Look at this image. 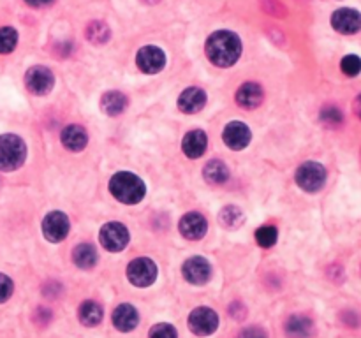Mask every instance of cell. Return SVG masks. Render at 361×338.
<instances>
[{
	"mask_svg": "<svg viewBox=\"0 0 361 338\" xmlns=\"http://www.w3.org/2000/svg\"><path fill=\"white\" fill-rule=\"evenodd\" d=\"M207 57L217 67H231L242 55V41L231 30H217L207 39Z\"/></svg>",
	"mask_w": 361,
	"mask_h": 338,
	"instance_id": "cell-1",
	"label": "cell"
},
{
	"mask_svg": "<svg viewBox=\"0 0 361 338\" xmlns=\"http://www.w3.org/2000/svg\"><path fill=\"white\" fill-rule=\"evenodd\" d=\"M110 192L117 201L124 203V205H136L145 198L147 187L136 175L122 171V173L113 175L110 180Z\"/></svg>",
	"mask_w": 361,
	"mask_h": 338,
	"instance_id": "cell-2",
	"label": "cell"
},
{
	"mask_svg": "<svg viewBox=\"0 0 361 338\" xmlns=\"http://www.w3.org/2000/svg\"><path fill=\"white\" fill-rule=\"evenodd\" d=\"M27 145L16 134L0 136V171H15L25 162Z\"/></svg>",
	"mask_w": 361,
	"mask_h": 338,
	"instance_id": "cell-3",
	"label": "cell"
},
{
	"mask_svg": "<svg viewBox=\"0 0 361 338\" xmlns=\"http://www.w3.org/2000/svg\"><path fill=\"white\" fill-rule=\"evenodd\" d=\"M296 184L305 192H317L326 182V169L319 162H303L296 171Z\"/></svg>",
	"mask_w": 361,
	"mask_h": 338,
	"instance_id": "cell-4",
	"label": "cell"
},
{
	"mask_svg": "<svg viewBox=\"0 0 361 338\" xmlns=\"http://www.w3.org/2000/svg\"><path fill=\"white\" fill-rule=\"evenodd\" d=\"M127 277H129L133 286L148 287L157 279V266H155L152 259L138 258L131 261V265L127 266Z\"/></svg>",
	"mask_w": 361,
	"mask_h": 338,
	"instance_id": "cell-5",
	"label": "cell"
},
{
	"mask_svg": "<svg viewBox=\"0 0 361 338\" xmlns=\"http://www.w3.org/2000/svg\"><path fill=\"white\" fill-rule=\"evenodd\" d=\"M99 240L106 250H110V252H120L129 243V231L120 222H108L101 229Z\"/></svg>",
	"mask_w": 361,
	"mask_h": 338,
	"instance_id": "cell-6",
	"label": "cell"
},
{
	"mask_svg": "<svg viewBox=\"0 0 361 338\" xmlns=\"http://www.w3.org/2000/svg\"><path fill=\"white\" fill-rule=\"evenodd\" d=\"M25 84L27 89L36 96H45V94L52 92L53 84H55V76L45 66L30 67L25 74Z\"/></svg>",
	"mask_w": 361,
	"mask_h": 338,
	"instance_id": "cell-7",
	"label": "cell"
},
{
	"mask_svg": "<svg viewBox=\"0 0 361 338\" xmlns=\"http://www.w3.org/2000/svg\"><path fill=\"white\" fill-rule=\"evenodd\" d=\"M219 326V317L208 307H199V309L192 310V314L189 316V328L194 335L199 337H208V335L214 333Z\"/></svg>",
	"mask_w": 361,
	"mask_h": 338,
	"instance_id": "cell-8",
	"label": "cell"
},
{
	"mask_svg": "<svg viewBox=\"0 0 361 338\" xmlns=\"http://www.w3.org/2000/svg\"><path fill=\"white\" fill-rule=\"evenodd\" d=\"M136 64L145 74H157L166 66V53L157 46H145L138 52Z\"/></svg>",
	"mask_w": 361,
	"mask_h": 338,
	"instance_id": "cell-9",
	"label": "cell"
},
{
	"mask_svg": "<svg viewBox=\"0 0 361 338\" xmlns=\"http://www.w3.org/2000/svg\"><path fill=\"white\" fill-rule=\"evenodd\" d=\"M69 219L62 212H52L45 217L43 221V233H45L46 240L53 243H59L62 240H66V236L69 235Z\"/></svg>",
	"mask_w": 361,
	"mask_h": 338,
	"instance_id": "cell-10",
	"label": "cell"
},
{
	"mask_svg": "<svg viewBox=\"0 0 361 338\" xmlns=\"http://www.w3.org/2000/svg\"><path fill=\"white\" fill-rule=\"evenodd\" d=\"M332 27L344 36H353L361 30V15L356 9H337L332 16Z\"/></svg>",
	"mask_w": 361,
	"mask_h": 338,
	"instance_id": "cell-11",
	"label": "cell"
},
{
	"mask_svg": "<svg viewBox=\"0 0 361 338\" xmlns=\"http://www.w3.org/2000/svg\"><path fill=\"white\" fill-rule=\"evenodd\" d=\"M222 140L231 150H244L251 143L252 134L244 122H231V124L226 125L224 133H222Z\"/></svg>",
	"mask_w": 361,
	"mask_h": 338,
	"instance_id": "cell-12",
	"label": "cell"
},
{
	"mask_svg": "<svg viewBox=\"0 0 361 338\" xmlns=\"http://www.w3.org/2000/svg\"><path fill=\"white\" fill-rule=\"evenodd\" d=\"M182 272H184L185 280H189L191 284H196V286H201V284H207L208 279H210L212 266L205 258L196 256V258L187 259L184 263Z\"/></svg>",
	"mask_w": 361,
	"mask_h": 338,
	"instance_id": "cell-13",
	"label": "cell"
},
{
	"mask_svg": "<svg viewBox=\"0 0 361 338\" xmlns=\"http://www.w3.org/2000/svg\"><path fill=\"white\" fill-rule=\"evenodd\" d=\"M178 229H180L182 236H184L185 240H201L207 235L208 222L201 214L191 212V214H185L184 217H182Z\"/></svg>",
	"mask_w": 361,
	"mask_h": 338,
	"instance_id": "cell-14",
	"label": "cell"
},
{
	"mask_svg": "<svg viewBox=\"0 0 361 338\" xmlns=\"http://www.w3.org/2000/svg\"><path fill=\"white\" fill-rule=\"evenodd\" d=\"M205 104H207V94L201 89H196V87L184 90L180 94V99H178V108L187 115L198 113V111L203 110Z\"/></svg>",
	"mask_w": 361,
	"mask_h": 338,
	"instance_id": "cell-15",
	"label": "cell"
},
{
	"mask_svg": "<svg viewBox=\"0 0 361 338\" xmlns=\"http://www.w3.org/2000/svg\"><path fill=\"white\" fill-rule=\"evenodd\" d=\"M265 99V92L258 83H244L236 92V103L244 110H254Z\"/></svg>",
	"mask_w": 361,
	"mask_h": 338,
	"instance_id": "cell-16",
	"label": "cell"
},
{
	"mask_svg": "<svg viewBox=\"0 0 361 338\" xmlns=\"http://www.w3.org/2000/svg\"><path fill=\"white\" fill-rule=\"evenodd\" d=\"M62 145L71 152H82L83 148L89 143V134L83 129L82 125H67L66 129L62 131Z\"/></svg>",
	"mask_w": 361,
	"mask_h": 338,
	"instance_id": "cell-17",
	"label": "cell"
},
{
	"mask_svg": "<svg viewBox=\"0 0 361 338\" xmlns=\"http://www.w3.org/2000/svg\"><path fill=\"white\" fill-rule=\"evenodd\" d=\"M138 323H140L138 310L129 303L117 307V310L113 312V324L118 331H133Z\"/></svg>",
	"mask_w": 361,
	"mask_h": 338,
	"instance_id": "cell-18",
	"label": "cell"
},
{
	"mask_svg": "<svg viewBox=\"0 0 361 338\" xmlns=\"http://www.w3.org/2000/svg\"><path fill=\"white\" fill-rule=\"evenodd\" d=\"M208 145V138L203 131H191V133L185 134L184 143H182V148H184V154L187 155L189 159H198L205 154Z\"/></svg>",
	"mask_w": 361,
	"mask_h": 338,
	"instance_id": "cell-19",
	"label": "cell"
},
{
	"mask_svg": "<svg viewBox=\"0 0 361 338\" xmlns=\"http://www.w3.org/2000/svg\"><path fill=\"white\" fill-rule=\"evenodd\" d=\"M127 108V97L122 92H117V90H111L106 92L101 99V110L104 111L110 117H118L122 115Z\"/></svg>",
	"mask_w": 361,
	"mask_h": 338,
	"instance_id": "cell-20",
	"label": "cell"
},
{
	"mask_svg": "<svg viewBox=\"0 0 361 338\" xmlns=\"http://www.w3.org/2000/svg\"><path fill=\"white\" fill-rule=\"evenodd\" d=\"M97 250L90 243H82L73 250V261L78 268L90 270L97 265Z\"/></svg>",
	"mask_w": 361,
	"mask_h": 338,
	"instance_id": "cell-21",
	"label": "cell"
},
{
	"mask_svg": "<svg viewBox=\"0 0 361 338\" xmlns=\"http://www.w3.org/2000/svg\"><path fill=\"white\" fill-rule=\"evenodd\" d=\"M314 331V324L305 316H293L286 323V333L291 338H309Z\"/></svg>",
	"mask_w": 361,
	"mask_h": 338,
	"instance_id": "cell-22",
	"label": "cell"
},
{
	"mask_svg": "<svg viewBox=\"0 0 361 338\" xmlns=\"http://www.w3.org/2000/svg\"><path fill=\"white\" fill-rule=\"evenodd\" d=\"M203 177L208 184L221 185L229 178V169L224 162L210 161L203 169Z\"/></svg>",
	"mask_w": 361,
	"mask_h": 338,
	"instance_id": "cell-23",
	"label": "cell"
},
{
	"mask_svg": "<svg viewBox=\"0 0 361 338\" xmlns=\"http://www.w3.org/2000/svg\"><path fill=\"white\" fill-rule=\"evenodd\" d=\"M80 321H82L85 326H97V324L103 321V309H101L99 303L96 302H85L80 307Z\"/></svg>",
	"mask_w": 361,
	"mask_h": 338,
	"instance_id": "cell-24",
	"label": "cell"
},
{
	"mask_svg": "<svg viewBox=\"0 0 361 338\" xmlns=\"http://www.w3.org/2000/svg\"><path fill=\"white\" fill-rule=\"evenodd\" d=\"M244 212L240 208H236V206H224V208L221 210V215H219V222L228 229L240 228V226L244 224Z\"/></svg>",
	"mask_w": 361,
	"mask_h": 338,
	"instance_id": "cell-25",
	"label": "cell"
},
{
	"mask_svg": "<svg viewBox=\"0 0 361 338\" xmlns=\"http://www.w3.org/2000/svg\"><path fill=\"white\" fill-rule=\"evenodd\" d=\"M111 37L110 27L104 22H92L87 27V39L92 43V45H106Z\"/></svg>",
	"mask_w": 361,
	"mask_h": 338,
	"instance_id": "cell-26",
	"label": "cell"
},
{
	"mask_svg": "<svg viewBox=\"0 0 361 338\" xmlns=\"http://www.w3.org/2000/svg\"><path fill=\"white\" fill-rule=\"evenodd\" d=\"M18 45V32L13 27L0 29V53H11Z\"/></svg>",
	"mask_w": 361,
	"mask_h": 338,
	"instance_id": "cell-27",
	"label": "cell"
},
{
	"mask_svg": "<svg viewBox=\"0 0 361 338\" xmlns=\"http://www.w3.org/2000/svg\"><path fill=\"white\" fill-rule=\"evenodd\" d=\"M277 236H279V231H277L275 226H263L256 231V240L261 247L265 249H270L277 243Z\"/></svg>",
	"mask_w": 361,
	"mask_h": 338,
	"instance_id": "cell-28",
	"label": "cell"
},
{
	"mask_svg": "<svg viewBox=\"0 0 361 338\" xmlns=\"http://www.w3.org/2000/svg\"><path fill=\"white\" fill-rule=\"evenodd\" d=\"M321 122L328 127H339L344 122V113L337 106H326L321 110Z\"/></svg>",
	"mask_w": 361,
	"mask_h": 338,
	"instance_id": "cell-29",
	"label": "cell"
},
{
	"mask_svg": "<svg viewBox=\"0 0 361 338\" xmlns=\"http://www.w3.org/2000/svg\"><path fill=\"white\" fill-rule=\"evenodd\" d=\"M340 69L346 76H358L361 71V59L358 55H347L344 57L342 62H340Z\"/></svg>",
	"mask_w": 361,
	"mask_h": 338,
	"instance_id": "cell-30",
	"label": "cell"
},
{
	"mask_svg": "<svg viewBox=\"0 0 361 338\" xmlns=\"http://www.w3.org/2000/svg\"><path fill=\"white\" fill-rule=\"evenodd\" d=\"M148 338H178V335L171 324H157L150 330Z\"/></svg>",
	"mask_w": 361,
	"mask_h": 338,
	"instance_id": "cell-31",
	"label": "cell"
},
{
	"mask_svg": "<svg viewBox=\"0 0 361 338\" xmlns=\"http://www.w3.org/2000/svg\"><path fill=\"white\" fill-rule=\"evenodd\" d=\"M13 289H15L13 280L9 279L8 275H2V273H0V303L8 302V300L11 298Z\"/></svg>",
	"mask_w": 361,
	"mask_h": 338,
	"instance_id": "cell-32",
	"label": "cell"
},
{
	"mask_svg": "<svg viewBox=\"0 0 361 338\" xmlns=\"http://www.w3.org/2000/svg\"><path fill=\"white\" fill-rule=\"evenodd\" d=\"M238 338H266V331L263 330V328L251 326V328H245V330L240 333Z\"/></svg>",
	"mask_w": 361,
	"mask_h": 338,
	"instance_id": "cell-33",
	"label": "cell"
},
{
	"mask_svg": "<svg viewBox=\"0 0 361 338\" xmlns=\"http://www.w3.org/2000/svg\"><path fill=\"white\" fill-rule=\"evenodd\" d=\"M52 317H53V314L50 312L48 309H37L36 310V321L41 324V326H46V324L52 321Z\"/></svg>",
	"mask_w": 361,
	"mask_h": 338,
	"instance_id": "cell-34",
	"label": "cell"
},
{
	"mask_svg": "<svg viewBox=\"0 0 361 338\" xmlns=\"http://www.w3.org/2000/svg\"><path fill=\"white\" fill-rule=\"evenodd\" d=\"M229 314H231L236 321H242L247 316V310H245V307L242 305V303H233L231 309H229Z\"/></svg>",
	"mask_w": 361,
	"mask_h": 338,
	"instance_id": "cell-35",
	"label": "cell"
},
{
	"mask_svg": "<svg viewBox=\"0 0 361 338\" xmlns=\"http://www.w3.org/2000/svg\"><path fill=\"white\" fill-rule=\"evenodd\" d=\"M60 291H62V287H60L59 282H50L48 286L45 287V294L48 298H59Z\"/></svg>",
	"mask_w": 361,
	"mask_h": 338,
	"instance_id": "cell-36",
	"label": "cell"
},
{
	"mask_svg": "<svg viewBox=\"0 0 361 338\" xmlns=\"http://www.w3.org/2000/svg\"><path fill=\"white\" fill-rule=\"evenodd\" d=\"M25 2L29 6H32V8H43V6L52 4L53 0H25Z\"/></svg>",
	"mask_w": 361,
	"mask_h": 338,
	"instance_id": "cell-37",
	"label": "cell"
},
{
	"mask_svg": "<svg viewBox=\"0 0 361 338\" xmlns=\"http://www.w3.org/2000/svg\"><path fill=\"white\" fill-rule=\"evenodd\" d=\"M353 110H354V113H356V117L361 120V94L356 97V99H354Z\"/></svg>",
	"mask_w": 361,
	"mask_h": 338,
	"instance_id": "cell-38",
	"label": "cell"
}]
</instances>
